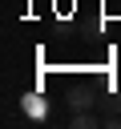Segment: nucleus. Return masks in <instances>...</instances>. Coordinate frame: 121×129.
Masks as SVG:
<instances>
[{"mask_svg":"<svg viewBox=\"0 0 121 129\" xmlns=\"http://www.w3.org/2000/svg\"><path fill=\"white\" fill-rule=\"evenodd\" d=\"M97 93H89V89H77V93H69V109L73 113H81V109H97Z\"/></svg>","mask_w":121,"mask_h":129,"instance_id":"f257e3e1","label":"nucleus"},{"mask_svg":"<svg viewBox=\"0 0 121 129\" xmlns=\"http://www.w3.org/2000/svg\"><path fill=\"white\" fill-rule=\"evenodd\" d=\"M117 56H121V44H117Z\"/></svg>","mask_w":121,"mask_h":129,"instance_id":"20e7f679","label":"nucleus"},{"mask_svg":"<svg viewBox=\"0 0 121 129\" xmlns=\"http://www.w3.org/2000/svg\"><path fill=\"white\" fill-rule=\"evenodd\" d=\"M97 109H101V113H121V89H109V93H101Z\"/></svg>","mask_w":121,"mask_h":129,"instance_id":"f03ea898","label":"nucleus"},{"mask_svg":"<svg viewBox=\"0 0 121 129\" xmlns=\"http://www.w3.org/2000/svg\"><path fill=\"white\" fill-rule=\"evenodd\" d=\"M69 125L73 129H97V117H93V109H81V113L69 117Z\"/></svg>","mask_w":121,"mask_h":129,"instance_id":"7ed1b4c3","label":"nucleus"}]
</instances>
